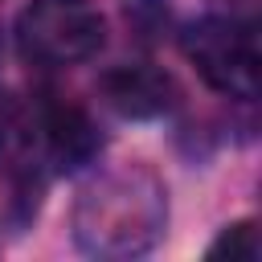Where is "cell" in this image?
Instances as JSON below:
<instances>
[{
  "label": "cell",
  "instance_id": "5",
  "mask_svg": "<svg viewBox=\"0 0 262 262\" xmlns=\"http://www.w3.org/2000/svg\"><path fill=\"white\" fill-rule=\"evenodd\" d=\"M45 143L57 168H78L94 156V131L90 119L78 106H49L45 115Z\"/></svg>",
  "mask_w": 262,
  "mask_h": 262
},
{
  "label": "cell",
  "instance_id": "3",
  "mask_svg": "<svg viewBox=\"0 0 262 262\" xmlns=\"http://www.w3.org/2000/svg\"><path fill=\"white\" fill-rule=\"evenodd\" d=\"M184 49L213 90L233 98L258 94V45L250 29L229 20H201L184 37Z\"/></svg>",
  "mask_w": 262,
  "mask_h": 262
},
{
  "label": "cell",
  "instance_id": "6",
  "mask_svg": "<svg viewBox=\"0 0 262 262\" xmlns=\"http://www.w3.org/2000/svg\"><path fill=\"white\" fill-rule=\"evenodd\" d=\"M221 254H229L233 262H250V258H258V229H254V221H237V225H229V229L209 246V258H221Z\"/></svg>",
  "mask_w": 262,
  "mask_h": 262
},
{
  "label": "cell",
  "instance_id": "4",
  "mask_svg": "<svg viewBox=\"0 0 262 262\" xmlns=\"http://www.w3.org/2000/svg\"><path fill=\"white\" fill-rule=\"evenodd\" d=\"M172 78L151 70V66H119L102 78V98L106 106H115L119 115H131V119H147V115H160L172 106Z\"/></svg>",
  "mask_w": 262,
  "mask_h": 262
},
{
  "label": "cell",
  "instance_id": "1",
  "mask_svg": "<svg viewBox=\"0 0 262 262\" xmlns=\"http://www.w3.org/2000/svg\"><path fill=\"white\" fill-rule=\"evenodd\" d=\"M160 192L135 188L131 180H111L106 188L86 192L78 209V242L98 258H127L143 254L160 237Z\"/></svg>",
  "mask_w": 262,
  "mask_h": 262
},
{
  "label": "cell",
  "instance_id": "2",
  "mask_svg": "<svg viewBox=\"0 0 262 262\" xmlns=\"http://www.w3.org/2000/svg\"><path fill=\"white\" fill-rule=\"evenodd\" d=\"M106 41L102 16L86 0H33L16 16V45L37 66H78Z\"/></svg>",
  "mask_w": 262,
  "mask_h": 262
}]
</instances>
